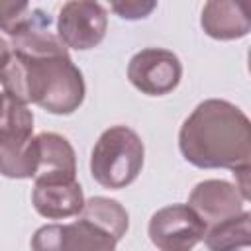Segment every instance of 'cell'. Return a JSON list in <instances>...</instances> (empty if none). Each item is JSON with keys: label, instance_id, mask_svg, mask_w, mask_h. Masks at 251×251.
<instances>
[{"label": "cell", "instance_id": "3", "mask_svg": "<svg viewBox=\"0 0 251 251\" xmlns=\"http://www.w3.org/2000/svg\"><path fill=\"white\" fill-rule=\"evenodd\" d=\"M143 159L145 147L141 137L127 126H112L92 147L90 175L100 186L120 190L139 176Z\"/></svg>", "mask_w": 251, "mask_h": 251}, {"label": "cell", "instance_id": "2", "mask_svg": "<svg viewBox=\"0 0 251 251\" xmlns=\"http://www.w3.org/2000/svg\"><path fill=\"white\" fill-rule=\"evenodd\" d=\"M4 92L24 104H37L49 114L69 116L84 100V78L67 55L27 57L10 51L0 67Z\"/></svg>", "mask_w": 251, "mask_h": 251}, {"label": "cell", "instance_id": "17", "mask_svg": "<svg viewBox=\"0 0 251 251\" xmlns=\"http://www.w3.org/2000/svg\"><path fill=\"white\" fill-rule=\"evenodd\" d=\"M10 51H12V47H10V43L0 35V67H2V63L6 61V57L10 55Z\"/></svg>", "mask_w": 251, "mask_h": 251}, {"label": "cell", "instance_id": "11", "mask_svg": "<svg viewBox=\"0 0 251 251\" xmlns=\"http://www.w3.org/2000/svg\"><path fill=\"white\" fill-rule=\"evenodd\" d=\"M35 212L47 220H65L78 216L84 206V194L78 180L35 182L31 192Z\"/></svg>", "mask_w": 251, "mask_h": 251}, {"label": "cell", "instance_id": "4", "mask_svg": "<svg viewBox=\"0 0 251 251\" xmlns=\"http://www.w3.org/2000/svg\"><path fill=\"white\" fill-rule=\"evenodd\" d=\"M35 165L33 114L27 104L0 92V175L33 178Z\"/></svg>", "mask_w": 251, "mask_h": 251}, {"label": "cell", "instance_id": "15", "mask_svg": "<svg viewBox=\"0 0 251 251\" xmlns=\"http://www.w3.org/2000/svg\"><path fill=\"white\" fill-rule=\"evenodd\" d=\"M31 14L33 8L27 2H0V29L14 37L27 25Z\"/></svg>", "mask_w": 251, "mask_h": 251}, {"label": "cell", "instance_id": "9", "mask_svg": "<svg viewBox=\"0 0 251 251\" xmlns=\"http://www.w3.org/2000/svg\"><path fill=\"white\" fill-rule=\"evenodd\" d=\"M243 204L245 200L233 184L216 178L198 182L188 196V206L204 222L206 229L241 214Z\"/></svg>", "mask_w": 251, "mask_h": 251}, {"label": "cell", "instance_id": "7", "mask_svg": "<svg viewBox=\"0 0 251 251\" xmlns=\"http://www.w3.org/2000/svg\"><path fill=\"white\" fill-rule=\"evenodd\" d=\"M147 231L159 251H190L204 239L206 226L188 204H171L151 216Z\"/></svg>", "mask_w": 251, "mask_h": 251}, {"label": "cell", "instance_id": "6", "mask_svg": "<svg viewBox=\"0 0 251 251\" xmlns=\"http://www.w3.org/2000/svg\"><path fill=\"white\" fill-rule=\"evenodd\" d=\"M182 76L180 59L163 47H145L127 63L129 82L147 96H165L173 92Z\"/></svg>", "mask_w": 251, "mask_h": 251}, {"label": "cell", "instance_id": "8", "mask_svg": "<svg viewBox=\"0 0 251 251\" xmlns=\"http://www.w3.org/2000/svg\"><path fill=\"white\" fill-rule=\"evenodd\" d=\"M108 29L106 10L98 2L73 0L63 4L57 18V35L65 47L86 51L96 47Z\"/></svg>", "mask_w": 251, "mask_h": 251}, {"label": "cell", "instance_id": "12", "mask_svg": "<svg viewBox=\"0 0 251 251\" xmlns=\"http://www.w3.org/2000/svg\"><path fill=\"white\" fill-rule=\"evenodd\" d=\"M200 25L210 37L220 39V41L245 37L251 29L247 4L226 2V0L206 2L202 8Z\"/></svg>", "mask_w": 251, "mask_h": 251}, {"label": "cell", "instance_id": "16", "mask_svg": "<svg viewBox=\"0 0 251 251\" xmlns=\"http://www.w3.org/2000/svg\"><path fill=\"white\" fill-rule=\"evenodd\" d=\"M112 12L118 14L124 20H143L147 18L155 8L157 2H145V0H120L110 4Z\"/></svg>", "mask_w": 251, "mask_h": 251}, {"label": "cell", "instance_id": "14", "mask_svg": "<svg viewBox=\"0 0 251 251\" xmlns=\"http://www.w3.org/2000/svg\"><path fill=\"white\" fill-rule=\"evenodd\" d=\"M78 216H82V218L90 220L92 224H96L98 227L106 229L118 241L126 235V231L129 227V216H127L126 208L118 200L104 198V196H92V198L84 200L82 212Z\"/></svg>", "mask_w": 251, "mask_h": 251}, {"label": "cell", "instance_id": "1", "mask_svg": "<svg viewBox=\"0 0 251 251\" xmlns=\"http://www.w3.org/2000/svg\"><path fill=\"white\" fill-rule=\"evenodd\" d=\"M178 149L198 169L251 167L249 118L227 100H204L182 122Z\"/></svg>", "mask_w": 251, "mask_h": 251}, {"label": "cell", "instance_id": "5", "mask_svg": "<svg viewBox=\"0 0 251 251\" xmlns=\"http://www.w3.org/2000/svg\"><path fill=\"white\" fill-rule=\"evenodd\" d=\"M118 239L78 216L71 224L41 226L31 237V251H116Z\"/></svg>", "mask_w": 251, "mask_h": 251}, {"label": "cell", "instance_id": "13", "mask_svg": "<svg viewBox=\"0 0 251 251\" xmlns=\"http://www.w3.org/2000/svg\"><path fill=\"white\" fill-rule=\"evenodd\" d=\"M251 214L243 210L241 214L210 226L204 233V243L208 251H239L249 249L251 245Z\"/></svg>", "mask_w": 251, "mask_h": 251}, {"label": "cell", "instance_id": "10", "mask_svg": "<svg viewBox=\"0 0 251 251\" xmlns=\"http://www.w3.org/2000/svg\"><path fill=\"white\" fill-rule=\"evenodd\" d=\"M35 175L33 182H57L76 178V157L73 145L59 133L43 131L35 135Z\"/></svg>", "mask_w": 251, "mask_h": 251}]
</instances>
